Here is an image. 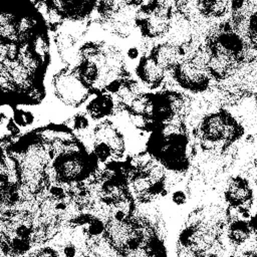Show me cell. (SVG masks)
<instances>
[{"label": "cell", "mask_w": 257, "mask_h": 257, "mask_svg": "<svg viewBox=\"0 0 257 257\" xmlns=\"http://www.w3.org/2000/svg\"><path fill=\"white\" fill-rule=\"evenodd\" d=\"M52 84L56 97L72 107L81 105L93 93L76 74L73 67H66L57 72L53 77Z\"/></svg>", "instance_id": "cell-5"}, {"label": "cell", "mask_w": 257, "mask_h": 257, "mask_svg": "<svg viewBox=\"0 0 257 257\" xmlns=\"http://www.w3.org/2000/svg\"><path fill=\"white\" fill-rule=\"evenodd\" d=\"M209 55L224 59L236 68L249 56V48L231 22H224L212 31L206 40Z\"/></svg>", "instance_id": "cell-3"}, {"label": "cell", "mask_w": 257, "mask_h": 257, "mask_svg": "<svg viewBox=\"0 0 257 257\" xmlns=\"http://www.w3.org/2000/svg\"><path fill=\"white\" fill-rule=\"evenodd\" d=\"M166 72L150 55L142 56L136 67L139 80L149 89L159 88L165 80Z\"/></svg>", "instance_id": "cell-10"}, {"label": "cell", "mask_w": 257, "mask_h": 257, "mask_svg": "<svg viewBox=\"0 0 257 257\" xmlns=\"http://www.w3.org/2000/svg\"><path fill=\"white\" fill-rule=\"evenodd\" d=\"M122 109L119 102H115L113 94L107 91L99 92L86 105V111L93 119H101Z\"/></svg>", "instance_id": "cell-12"}, {"label": "cell", "mask_w": 257, "mask_h": 257, "mask_svg": "<svg viewBox=\"0 0 257 257\" xmlns=\"http://www.w3.org/2000/svg\"><path fill=\"white\" fill-rule=\"evenodd\" d=\"M228 244L233 248H242L256 239L257 229L249 222L237 217H229L223 228Z\"/></svg>", "instance_id": "cell-9"}, {"label": "cell", "mask_w": 257, "mask_h": 257, "mask_svg": "<svg viewBox=\"0 0 257 257\" xmlns=\"http://www.w3.org/2000/svg\"><path fill=\"white\" fill-rule=\"evenodd\" d=\"M173 5L162 2L156 10L150 13L138 11L136 25L145 38L158 39L170 32L173 23Z\"/></svg>", "instance_id": "cell-6"}, {"label": "cell", "mask_w": 257, "mask_h": 257, "mask_svg": "<svg viewBox=\"0 0 257 257\" xmlns=\"http://www.w3.org/2000/svg\"><path fill=\"white\" fill-rule=\"evenodd\" d=\"M172 201L177 205H183L187 201V196L183 191H176L172 194Z\"/></svg>", "instance_id": "cell-16"}, {"label": "cell", "mask_w": 257, "mask_h": 257, "mask_svg": "<svg viewBox=\"0 0 257 257\" xmlns=\"http://www.w3.org/2000/svg\"><path fill=\"white\" fill-rule=\"evenodd\" d=\"M60 253L56 249H53L51 247L40 248L37 250V252L34 253V255H36V256H57Z\"/></svg>", "instance_id": "cell-15"}, {"label": "cell", "mask_w": 257, "mask_h": 257, "mask_svg": "<svg viewBox=\"0 0 257 257\" xmlns=\"http://www.w3.org/2000/svg\"><path fill=\"white\" fill-rule=\"evenodd\" d=\"M93 135L94 140H100L108 144L115 159L119 158L123 154L125 149L123 137L109 120H104L98 123L94 127Z\"/></svg>", "instance_id": "cell-11"}, {"label": "cell", "mask_w": 257, "mask_h": 257, "mask_svg": "<svg viewBox=\"0 0 257 257\" xmlns=\"http://www.w3.org/2000/svg\"><path fill=\"white\" fill-rule=\"evenodd\" d=\"M231 23L245 40L249 54L257 56V3L252 0L245 12L231 17Z\"/></svg>", "instance_id": "cell-7"}, {"label": "cell", "mask_w": 257, "mask_h": 257, "mask_svg": "<svg viewBox=\"0 0 257 257\" xmlns=\"http://www.w3.org/2000/svg\"><path fill=\"white\" fill-rule=\"evenodd\" d=\"M244 135V127L229 111L219 109L205 115L196 131L203 151L226 152Z\"/></svg>", "instance_id": "cell-2"}, {"label": "cell", "mask_w": 257, "mask_h": 257, "mask_svg": "<svg viewBox=\"0 0 257 257\" xmlns=\"http://www.w3.org/2000/svg\"><path fill=\"white\" fill-rule=\"evenodd\" d=\"M139 54H140V51H139V48L137 47H132L127 50V56L131 59H136L137 57H139Z\"/></svg>", "instance_id": "cell-17"}, {"label": "cell", "mask_w": 257, "mask_h": 257, "mask_svg": "<svg viewBox=\"0 0 257 257\" xmlns=\"http://www.w3.org/2000/svg\"><path fill=\"white\" fill-rule=\"evenodd\" d=\"M14 121L21 126H26L33 121V114L30 111L16 109L14 111Z\"/></svg>", "instance_id": "cell-13"}, {"label": "cell", "mask_w": 257, "mask_h": 257, "mask_svg": "<svg viewBox=\"0 0 257 257\" xmlns=\"http://www.w3.org/2000/svg\"><path fill=\"white\" fill-rule=\"evenodd\" d=\"M170 72L178 86L193 93L206 91L213 79L207 70L206 63L196 55L185 58Z\"/></svg>", "instance_id": "cell-4"}, {"label": "cell", "mask_w": 257, "mask_h": 257, "mask_svg": "<svg viewBox=\"0 0 257 257\" xmlns=\"http://www.w3.org/2000/svg\"><path fill=\"white\" fill-rule=\"evenodd\" d=\"M188 144L184 124L182 120L176 119L159 125L152 132L148 151L149 155L165 169L182 173L189 167Z\"/></svg>", "instance_id": "cell-1"}, {"label": "cell", "mask_w": 257, "mask_h": 257, "mask_svg": "<svg viewBox=\"0 0 257 257\" xmlns=\"http://www.w3.org/2000/svg\"><path fill=\"white\" fill-rule=\"evenodd\" d=\"M189 46V41L184 44L166 41L153 46L149 55L166 71H171L179 62L186 58Z\"/></svg>", "instance_id": "cell-8"}, {"label": "cell", "mask_w": 257, "mask_h": 257, "mask_svg": "<svg viewBox=\"0 0 257 257\" xmlns=\"http://www.w3.org/2000/svg\"><path fill=\"white\" fill-rule=\"evenodd\" d=\"M256 100H257V95H256Z\"/></svg>", "instance_id": "cell-18"}, {"label": "cell", "mask_w": 257, "mask_h": 257, "mask_svg": "<svg viewBox=\"0 0 257 257\" xmlns=\"http://www.w3.org/2000/svg\"><path fill=\"white\" fill-rule=\"evenodd\" d=\"M69 128L74 131H83L88 126V119L83 113H77L70 119Z\"/></svg>", "instance_id": "cell-14"}]
</instances>
